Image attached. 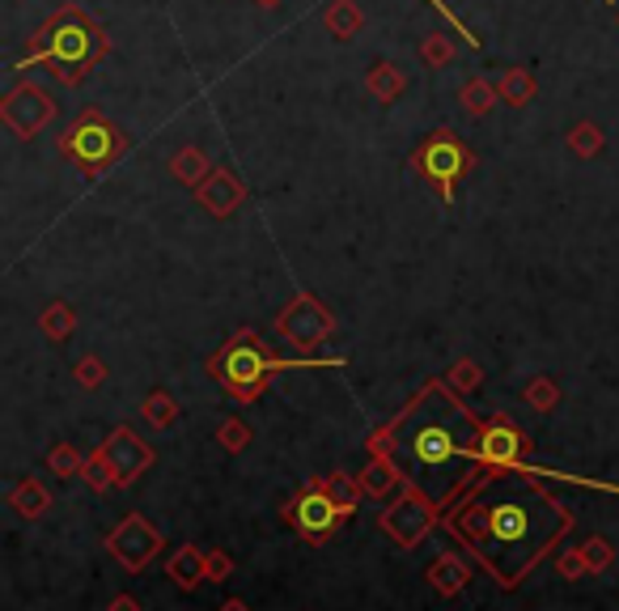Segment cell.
<instances>
[{"label": "cell", "mask_w": 619, "mask_h": 611, "mask_svg": "<svg viewBox=\"0 0 619 611\" xmlns=\"http://www.w3.org/2000/svg\"><path fill=\"white\" fill-rule=\"evenodd\" d=\"M433 586H437V590H446V595L458 590V586H462V565H455L450 556H446V561H437V565H433Z\"/></svg>", "instance_id": "13"}, {"label": "cell", "mask_w": 619, "mask_h": 611, "mask_svg": "<svg viewBox=\"0 0 619 611\" xmlns=\"http://www.w3.org/2000/svg\"><path fill=\"white\" fill-rule=\"evenodd\" d=\"M115 608H119V611H131V599H119V603H115Z\"/></svg>", "instance_id": "14"}, {"label": "cell", "mask_w": 619, "mask_h": 611, "mask_svg": "<svg viewBox=\"0 0 619 611\" xmlns=\"http://www.w3.org/2000/svg\"><path fill=\"white\" fill-rule=\"evenodd\" d=\"M99 52H102V38H99V31L85 22V13L65 9V13H56V18L47 22L43 43L34 47L31 60L56 65L60 77H81L85 68L99 60Z\"/></svg>", "instance_id": "3"}, {"label": "cell", "mask_w": 619, "mask_h": 611, "mask_svg": "<svg viewBox=\"0 0 619 611\" xmlns=\"http://www.w3.org/2000/svg\"><path fill=\"white\" fill-rule=\"evenodd\" d=\"M226 611H247L242 603H226Z\"/></svg>", "instance_id": "15"}, {"label": "cell", "mask_w": 619, "mask_h": 611, "mask_svg": "<svg viewBox=\"0 0 619 611\" xmlns=\"http://www.w3.org/2000/svg\"><path fill=\"white\" fill-rule=\"evenodd\" d=\"M158 544H162V540L153 535V527H149L145 518H124L119 531L111 535V552H115L128 569H145V565L153 561Z\"/></svg>", "instance_id": "8"}, {"label": "cell", "mask_w": 619, "mask_h": 611, "mask_svg": "<svg viewBox=\"0 0 619 611\" xmlns=\"http://www.w3.org/2000/svg\"><path fill=\"white\" fill-rule=\"evenodd\" d=\"M521 454V433L509 420H492L484 425V438H480V463L492 472H509Z\"/></svg>", "instance_id": "9"}, {"label": "cell", "mask_w": 619, "mask_h": 611, "mask_svg": "<svg viewBox=\"0 0 619 611\" xmlns=\"http://www.w3.org/2000/svg\"><path fill=\"white\" fill-rule=\"evenodd\" d=\"M65 154L85 170H102L119 154V132L111 128L102 115H81L77 128L65 136Z\"/></svg>", "instance_id": "6"}, {"label": "cell", "mask_w": 619, "mask_h": 611, "mask_svg": "<svg viewBox=\"0 0 619 611\" xmlns=\"http://www.w3.org/2000/svg\"><path fill=\"white\" fill-rule=\"evenodd\" d=\"M285 361H276V357L267 353V344H263L255 331H242V336H233L221 353L213 357V378L226 386L229 395H238V399H255L263 386L272 383V374L280 370Z\"/></svg>", "instance_id": "4"}, {"label": "cell", "mask_w": 619, "mask_h": 611, "mask_svg": "<svg viewBox=\"0 0 619 611\" xmlns=\"http://www.w3.org/2000/svg\"><path fill=\"white\" fill-rule=\"evenodd\" d=\"M170 574L179 578V586H187V590H192V586L204 578V556H199L196 547H183V552L170 561Z\"/></svg>", "instance_id": "12"}, {"label": "cell", "mask_w": 619, "mask_h": 611, "mask_svg": "<svg viewBox=\"0 0 619 611\" xmlns=\"http://www.w3.org/2000/svg\"><path fill=\"white\" fill-rule=\"evenodd\" d=\"M467 166H471V154H467V145L458 140L455 132H433L416 149V170L442 192V200H455V188L458 179L467 174Z\"/></svg>", "instance_id": "5"}, {"label": "cell", "mask_w": 619, "mask_h": 611, "mask_svg": "<svg viewBox=\"0 0 619 611\" xmlns=\"http://www.w3.org/2000/svg\"><path fill=\"white\" fill-rule=\"evenodd\" d=\"M344 514H348V510H344V506H335L323 488H306V493L294 501V510H289L294 527L306 535V540H314V544H323L326 535L340 527V518Z\"/></svg>", "instance_id": "7"}, {"label": "cell", "mask_w": 619, "mask_h": 611, "mask_svg": "<svg viewBox=\"0 0 619 611\" xmlns=\"http://www.w3.org/2000/svg\"><path fill=\"white\" fill-rule=\"evenodd\" d=\"M387 531H391L399 544H416L424 531H428V510H424L416 497L399 501L391 514H387Z\"/></svg>", "instance_id": "11"}, {"label": "cell", "mask_w": 619, "mask_h": 611, "mask_svg": "<svg viewBox=\"0 0 619 611\" xmlns=\"http://www.w3.org/2000/svg\"><path fill=\"white\" fill-rule=\"evenodd\" d=\"M102 459H106V467H111V480H119V484L136 480V476H140V472L153 463V454L145 451V446L131 438L128 429H119V433L106 442Z\"/></svg>", "instance_id": "10"}, {"label": "cell", "mask_w": 619, "mask_h": 611, "mask_svg": "<svg viewBox=\"0 0 619 611\" xmlns=\"http://www.w3.org/2000/svg\"><path fill=\"white\" fill-rule=\"evenodd\" d=\"M480 438L484 429L458 408L446 386H424L421 395L387 425L378 438V459H387L394 476L412 480L433 506L455 501L458 488H467L480 463Z\"/></svg>", "instance_id": "2"}, {"label": "cell", "mask_w": 619, "mask_h": 611, "mask_svg": "<svg viewBox=\"0 0 619 611\" xmlns=\"http://www.w3.org/2000/svg\"><path fill=\"white\" fill-rule=\"evenodd\" d=\"M450 527L505 590H514L573 527V514L539 480L521 472H489L455 510Z\"/></svg>", "instance_id": "1"}]
</instances>
